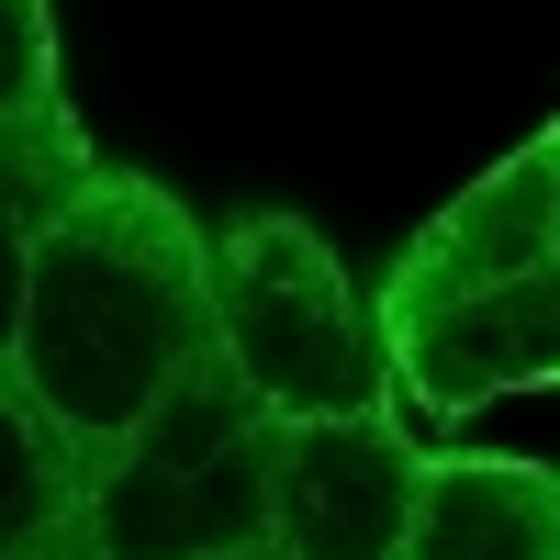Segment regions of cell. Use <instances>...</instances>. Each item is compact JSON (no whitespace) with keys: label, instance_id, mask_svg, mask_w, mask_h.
<instances>
[{"label":"cell","instance_id":"8","mask_svg":"<svg viewBox=\"0 0 560 560\" xmlns=\"http://www.w3.org/2000/svg\"><path fill=\"white\" fill-rule=\"evenodd\" d=\"M79 471H90V459L45 427V404L0 370V560L79 527Z\"/></svg>","mask_w":560,"mask_h":560},{"label":"cell","instance_id":"5","mask_svg":"<svg viewBox=\"0 0 560 560\" xmlns=\"http://www.w3.org/2000/svg\"><path fill=\"white\" fill-rule=\"evenodd\" d=\"M415 482H427V448L393 415L280 427L269 438V549H292V560H404Z\"/></svg>","mask_w":560,"mask_h":560},{"label":"cell","instance_id":"6","mask_svg":"<svg viewBox=\"0 0 560 560\" xmlns=\"http://www.w3.org/2000/svg\"><path fill=\"white\" fill-rule=\"evenodd\" d=\"M404 560H560V482L549 459H427Z\"/></svg>","mask_w":560,"mask_h":560},{"label":"cell","instance_id":"4","mask_svg":"<svg viewBox=\"0 0 560 560\" xmlns=\"http://www.w3.org/2000/svg\"><path fill=\"white\" fill-rule=\"evenodd\" d=\"M202 269H213V348L236 359L269 427H325V415L393 404L370 292L303 213H236L224 236H202Z\"/></svg>","mask_w":560,"mask_h":560},{"label":"cell","instance_id":"9","mask_svg":"<svg viewBox=\"0 0 560 560\" xmlns=\"http://www.w3.org/2000/svg\"><path fill=\"white\" fill-rule=\"evenodd\" d=\"M57 102H68L57 12L45 0H0V113H57Z\"/></svg>","mask_w":560,"mask_h":560},{"label":"cell","instance_id":"2","mask_svg":"<svg viewBox=\"0 0 560 560\" xmlns=\"http://www.w3.org/2000/svg\"><path fill=\"white\" fill-rule=\"evenodd\" d=\"M370 325L393 393L427 427L560 382V124H538L516 158H493L415 224L393 280L370 292Z\"/></svg>","mask_w":560,"mask_h":560},{"label":"cell","instance_id":"7","mask_svg":"<svg viewBox=\"0 0 560 560\" xmlns=\"http://www.w3.org/2000/svg\"><path fill=\"white\" fill-rule=\"evenodd\" d=\"M102 168L79 102L57 113H0V370H12V325H23V269H34V236L57 224V202Z\"/></svg>","mask_w":560,"mask_h":560},{"label":"cell","instance_id":"3","mask_svg":"<svg viewBox=\"0 0 560 560\" xmlns=\"http://www.w3.org/2000/svg\"><path fill=\"white\" fill-rule=\"evenodd\" d=\"M269 415L213 337L168 370V393L79 471L90 560H224L269 538Z\"/></svg>","mask_w":560,"mask_h":560},{"label":"cell","instance_id":"10","mask_svg":"<svg viewBox=\"0 0 560 560\" xmlns=\"http://www.w3.org/2000/svg\"><path fill=\"white\" fill-rule=\"evenodd\" d=\"M12 560H90V549H79V527H68V538H45V549H12Z\"/></svg>","mask_w":560,"mask_h":560},{"label":"cell","instance_id":"11","mask_svg":"<svg viewBox=\"0 0 560 560\" xmlns=\"http://www.w3.org/2000/svg\"><path fill=\"white\" fill-rule=\"evenodd\" d=\"M224 560H292V549H269V538H258V549H224Z\"/></svg>","mask_w":560,"mask_h":560},{"label":"cell","instance_id":"1","mask_svg":"<svg viewBox=\"0 0 560 560\" xmlns=\"http://www.w3.org/2000/svg\"><path fill=\"white\" fill-rule=\"evenodd\" d=\"M213 337V269L202 224L147 168H90L34 236L23 325H12V382L45 404L79 459H102L135 415L168 393V370Z\"/></svg>","mask_w":560,"mask_h":560}]
</instances>
